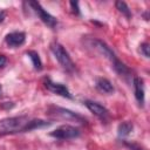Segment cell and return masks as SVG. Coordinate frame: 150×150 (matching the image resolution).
<instances>
[{
  "mask_svg": "<svg viewBox=\"0 0 150 150\" xmlns=\"http://www.w3.org/2000/svg\"><path fill=\"white\" fill-rule=\"evenodd\" d=\"M132 128H134V125H132L131 122H122V123L118 125V128H117L118 136H120V137H125V136H128V135L132 131Z\"/></svg>",
  "mask_w": 150,
  "mask_h": 150,
  "instance_id": "cell-14",
  "label": "cell"
},
{
  "mask_svg": "<svg viewBox=\"0 0 150 150\" xmlns=\"http://www.w3.org/2000/svg\"><path fill=\"white\" fill-rule=\"evenodd\" d=\"M4 18H5V12H1L0 13V22L4 21Z\"/></svg>",
  "mask_w": 150,
  "mask_h": 150,
  "instance_id": "cell-21",
  "label": "cell"
},
{
  "mask_svg": "<svg viewBox=\"0 0 150 150\" xmlns=\"http://www.w3.org/2000/svg\"><path fill=\"white\" fill-rule=\"evenodd\" d=\"M70 7H71L73 13H75L76 15H79V14H80V9H79V2H77V1H70Z\"/></svg>",
  "mask_w": 150,
  "mask_h": 150,
  "instance_id": "cell-18",
  "label": "cell"
},
{
  "mask_svg": "<svg viewBox=\"0 0 150 150\" xmlns=\"http://www.w3.org/2000/svg\"><path fill=\"white\" fill-rule=\"evenodd\" d=\"M27 55L32 60V63H33L34 68L36 70H41L42 69V62H41V59H40L39 54L36 52H34V50H29V52H27Z\"/></svg>",
  "mask_w": 150,
  "mask_h": 150,
  "instance_id": "cell-15",
  "label": "cell"
},
{
  "mask_svg": "<svg viewBox=\"0 0 150 150\" xmlns=\"http://www.w3.org/2000/svg\"><path fill=\"white\" fill-rule=\"evenodd\" d=\"M88 46L89 47H91L93 49H95L98 54H101L102 56H104V57H107L108 60H110L111 62L115 60V59H117L116 57V55H115V53L108 47V45H105L103 41H101V40H97V39H91L89 42H88Z\"/></svg>",
  "mask_w": 150,
  "mask_h": 150,
  "instance_id": "cell-6",
  "label": "cell"
},
{
  "mask_svg": "<svg viewBox=\"0 0 150 150\" xmlns=\"http://www.w3.org/2000/svg\"><path fill=\"white\" fill-rule=\"evenodd\" d=\"M27 116H16V117H7L0 121V134H12L25 131V128L28 123Z\"/></svg>",
  "mask_w": 150,
  "mask_h": 150,
  "instance_id": "cell-1",
  "label": "cell"
},
{
  "mask_svg": "<svg viewBox=\"0 0 150 150\" xmlns=\"http://www.w3.org/2000/svg\"><path fill=\"white\" fill-rule=\"evenodd\" d=\"M50 49H52L53 54L55 55L56 60L59 61V63H60L66 70L73 71V70L75 69V64H74L71 57L69 56L68 52L63 48L62 45H60V43H57V42H53V43L50 45Z\"/></svg>",
  "mask_w": 150,
  "mask_h": 150,
  "instance_id": "cell-2",
  "label": "cell"
},
{
  "mask_svg": "<svg viewBox=\"0 0 150 150\" xmlns=\"http://www.w3.org/2000/svg\"><path fill=\"white\" fill-rule=\"evenodd\" d=\"M26 40V35L22 32H13L6 35L5 41L9 47H19L21 46Z\"/></svg>",
  "mask_w": 150,
  "mask_h": 150,
  "instance_id": "cell-9",
  "label": "cell"
},
{
  "mask_svg": "<svg viewBox=\"0 0 150 150\" xmlns=\"http://www.w3.org/2000/svg\"><path fill=\"white\" fill-rule=\"evenodd\" d=\"M149 49H150V47H149L148 43H142V45H141V53H142L145 57H149V56H150Z\"/></svg>",
  "mask_w": 150,
  "mask_h": 150,
  "instance_id": "cell-17",
  "label": "cell"
},
{
  "mask_svg": "<svg viewBox=\"0 0 150 150\" xmlns=\"http://www.w3.org/2000/svg\"><path fill=\"white\" fill-rule=\"evenodd\" d=\"M115 5H116V8L118 9V12H121V13H122L123 15H125L128 19L131 18V12H130L128 5H127L124 1H116Z\"/></svg>",
  "mask_w": 150,
  "mask_h": 150,
  "instance_id": "cell-16",
  "label": "cell"
},
{
  "mask_svg": "<svg viewBox=\"0 0 150 150\" xmlns=\"http://www.w3.org/2000/svg\"><path fill=\"white\" fill-rule=\"evenodd\" d=\"M6 62H7V59L5 55H0V68H4L6 66Z\"/></svg>",
  "mask_w": 150,
  "mask_h": 150,
  "instance_id": "cell-20",
  "label": "cell"
},
{
  "mask_svg": "<svg viewBox=\"0 0 150 150\" xmlns=\"http://www.w3.org/2000/svg\"><path fill=\"white\" fill-rule=\"evenodd\" d=\"M48 115L56 117V118H62V120H67V121H74V122H79V123H83L86 122V120L80 116L79 114L69 110V109H64V108H60V107H52L48 110Z\"/></svg>",
  "mask_w": 150,
  "mask_h": 150,
  "instance_id": "cell-3",
  "label": "cell"
},
{
  "mask_svg": "<svg viewBox=\"0 0 150 150\" xmlns=\"http://www.w3.org/2000/svg\"><path fill=\"white\" fill-rule=\"evenodd\" d=\"M29 5H30V7L34 9V12L39 15V18L41 19V21H42L45 25H47V26L50 27V28H54V27L57 25V20H56L53 15H50L47 11H45V9L42 8V6H41L39 2H36V1H29Z\"/></svg>",
  "mask_w": 150,
  "mask_h": 150,
  "instance_id": "cell-5",
  "label": "cell"
},
{
  "mask_svg": "<svg viewBox=\"0 0 150 150\" xmlns=\"http://www.w3.org/2000/svg\"><path fill=\"white\" fill-rule=\"evenodd\" d=\"M96 88L102 91V93H105V94H111L114 93V87L111 84V82L107 79H98L97 82H96Z\"/></svg>",
  "mask_w": 150,
  "mask_h": 150,
  "instance_id": "cell-11",
  "label": "cell"
},
{
  "mask_svg": "<svg viewBox=\"0 0 150 150\" xmlns=\"http://www.w3.org/2000/svg\"><path fill=\"white\" fill-rule=\"evenodd\" d=\"M0 93H1V86H0Z\"/></svg>",
  "mask_w": 150,
  "mask_h": 150,
  "instance_id": "cell-22",
  "label": "cell"
},
{
  "mask_svg": "<svg viewBox=\"0 0 150 150\" xmlns=\"http://www.w3.org/2000/svg\"><path fill=\"white\" fill-rule=\"evenodd\" d=\"M49 135L59 139H71L80 136V130L71 125H61L53 130Z\"/></svg>",
  "mask_w": 150,
  "mask_h": 150,
  "instance_id": "cell-4",
  "label": "cell"
},
{
  "mask_svg": "<svg viewBox=\"0 0 150 150\" xmlns=\"http://www.w3.org/2000/svg\"><path fill=\"white\" fill-rule=\"evenodd\" d=\"M84 104H86V107L90 110V112H93L94 115H96L97 117H100V118H107L108 116H109V111L107 110V108H104L103 105H101L100 103H97V102H94V101H89V100H87V101H84Z\"/></svg>",
  "mask_w": 150,
  "mask_h": 150,
  "instance_id": "cell-8",
  "label": "cell"
},
{
  "mask_svg": "<svg viewBox=\"0 0 150 150\" xmlns=\"http://www.w3.org/2000/svg\"><path fill=\"white\" fill-rule=\"evenodd\" d=\"M111 64H112V68L115 69V71H116L118 75L125 76V75H129V74H130V69H129L123 62H121L118 59H115V60L111 62Z\"/></svg>",
  "mask_w": 150,
  "mask_h": 150,
  "instance_id": "cell-12",
  "label": "cell"
},
{
  "mask_svg": "<svg viewBox=\"0 0 150 150\" xmlns=\"http://www.w3.org/2000/svg\"><path fill=\"white\" fill-rule=\"evenodd\" d=\"M134 89H135V97L141 105L144 103V86L143 80L141 77H134Z\"/></svg>",
  "mask_w": 150,
  "mask_h": 150,
  "instance_id": "cell-10",
  "label": "cell"
},
{
  "mask_svg": "<svg viewBox=\"0 0 150 150\" xmlns=\"http://www.w3.org/2000/svg\"><path fill=\"white\" fill-rule=\"evenodd\" d=\"M50 123L49 122H46V121H42V120H32L27 123L26 128H25V131H30V130H34V129H38V128H45V127H48Z\"/></svg>",
  "mask_w": 150,
  "mask_h": 150,
  "instance_id": "cell-13",
  "label": "cell"
},
{
  "mask_svg": "<svg viewBox=\"0 0 150 150\" xmlns=\"http://www.w3.org/2000/svg\"><path fill=\"white\" fill-rule=\"evenodd\" d=\"M125 145L130 149V150H143L139 145H137V144H134V143H129V142H125Z\"/></svg>",
  "mask_w": 150,
  "mask_h": 150,
  "instance_id": "cell-19",
  "label": "cell"
},
{
  "mask_svg": "<svg viewBox=\"0 0 150 150\" xmlns=\"http://www.w3.org/2000/svg\"><path fill=\"white\" fill-rule=\"evenodd\" d=\"M45 87L49 91H52L56 95H60V96H63V97H67V98H71V94L69 93L68 88L66 86L61 84V83H55V82H52L50 80L47 79L45 81Z\"/></svg>",
  "mask_w": 150,
  "mask_h": 150,
  "instance_id": "cell-7",
  "label": "cell"
}]
</instances>
